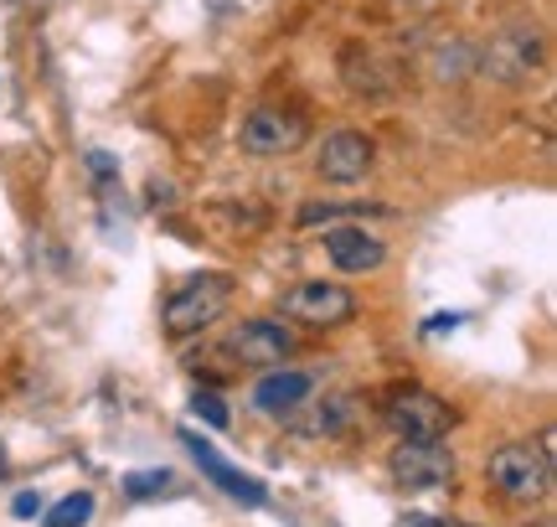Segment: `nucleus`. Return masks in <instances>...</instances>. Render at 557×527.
Masks as SVG:
<instances>
[{"mask_svg": "<svg viewBox=\"0 0 557 527\" xmlns=\"http://www.w3.org/2000/svg\"><path fill=\"white\" fill-rule=\"evenodd\" d=\"M351 414H357L351 399H331V404H299L295 414H284V425L295 434H341L351 425Z\"/></svg>", "mask_w": 557, "mask_h": 527, "instance_id": "obj_13", "label": "nucleus"}, {"mask_svg": "<svg viewBox=\"0 0 557 527\" xmlns=\"http://www.w3.org/2000/svg\"><path fill=\"white\" fill-rule=\"evenodd\" d=\"M11 512H16V517H37V512H41V497H37V491H21L16 502H11Z\"/></svg>", "mask_w": 557, "mask_h": 527, "instance_id": "obj_17", "label": "nucleus"}, {"mask_svg": "<svg viewBox=\"0 0 557 527\" xmlns=\"http://www.w3.org/2000/svg\"><path fill=\"white\" fill-rule=\"evenodd\" d=\"M94 517V491H73V497H62L58 507L47 512V527H83Z\"/></svg>", "mask_w": 557, "mask_h": 527, "instance_id": "obj_14", "label": "nucleus"}, {"mask_svg": "<svg viewBox=\"0 0 557 527\" xmlns=\"http://www.w3.org/2000/svg\"><path fill=\"white\" fill-rule=\"evenodd\" d=\"M181 445L191 450V461L201 466V476H207L212 487H222V497H233V502H243V507H263V502H269V491H263L259 476H248V470H238L233 461H222L218 445L201 440L197 429H181Z\"/></svg>", "mask_w": 557, "mask_h": 527, "instance_id": "obj_6", "label": "nucleus"}, {"mask_svg": "<svg viewBox=\"0 0 557 527\" xmlns=\"http://www.w3.org/2000/svg\"><path fill=\"white\" fill-rule=\"evenodd\" d=\"M227 352H233L243 367H274L295 352V336H289L278 321H243L238 331H233Z\"/></svg>", "mask_w": 557, "mask_h": 527, "instance_id": "obj_10", "label": "nucleus"}, {"mask_svg": "<svg viewBox=\"0 0 557 527\" xmlns=\"http://www.w3.org/2000/svg\"><path fill=\"white\" fill-rule=\"evenodd\" d=\"M537 62H542V32L537 26H511V32H496V37H491L480 68L500 83H521L527 73H537Z\"/></svg>", "mask_w": 557, "mask_h": 527, "instance_id": "obj_8", "label": "nucleus"}, {"mask_svg": "<svg viewBox=\"0 0 557 527\" xmlns=\"http://www.w3.org/2000/svg\"><path fill=\"white\" fill-rule=\"evenodd\" d=\"M387 470H393V481L403 491H438L455 481V455L438 445V440H403L393 450Z\"/></svg>", "mask_w": 557, "mask_h": 527, "instance_id": "obj_4", "label": "nucleus"}, {"mask_svg": "<svg viewBox=\"0 0 557 527\" xmlns=\"http://www.w3.org/2000/svg\"><path fill=\"white\" fill-rule=\"evenodd\" d=\"M491 487L511 502H542L553 491V450L547 445H500L491 455Z\"/></svg>", "mask_w": 557, "mask_h": 527, "instance_id": "obj_2", "label": "nucleus"}, {"mask_svg": "<svg viewBox=\"0 0 557 527\" xmlns=\"http://www.w3.org/2000/svg\"><path fill=\"white\" fill-rule=\"evenodd\" d=\"M243 150L259 156V161H274V156H289L299 140H305V114L295 109H253L243 120Z\"/></svg>", "mask_w": 557, "mask_h": 527, "instance_id": "obj_7", "label": "nucleus"}, {"mask_svg": "<svg viewBox=\"0 0 557 527\" xmlns=\"http://www.w3.org/2000/svg\"><path fill=\"white\" fill-rule=\"evenodd\" d=\"M227 301H233V274H197V280H186L176 295L165 301V310H160L165 336L186 342V336L207 331V326L227 310Z\"/></svg>", "mask_w": 557, "mask_h": 527, "instance_id": "obj_1", "label": "nucleus"}, {"mask_svg": "<svg viewBox=\"0 0 557 527\" xmlns=\"http://www.w3.org/2000/svg\"><path fill=\"white\" fill-rule=\"evenodd\" d=\"M387 425L398 429V440H444L455 429V408L429 388H398L387 399Z\"/></svg>", "mask_w": 557, "mask_h": 527, "instance_id": "obj_3", "label": "nucleus"}, {"mask_svg": "<svg viewBox=\"0 0 557 527\" xmlns=\"http://www.w3.org/2000/svg\"><path fill=\"white\" fill-rule=\"evenodd\" d=\"M449 527H465V523H449Z\"/></svg>", "mask_w": 557, "mask_h": 527, "instance_id": "obj_20", "label": "nucleus"}, {"mask_svg": "<svg viewBox=\"0 0 557 527\" xmlns=\"http://www.w3.org/2000/svg\"><path fill=\"white\" fill-rule=\"evenodd\" d=\"M191 414H197L201 425H212V429H227V425H233L227 404H222L218 393H207V388H201V393H191Z\"/></svg>", "mask_w": 557, "mask_h": 527, "instance_id": "obj_16", "label": "nucleus"}, {"mask_svg": "<svg viewBox=\"0 0 557 527\" xmlns=\"http://www.w3.org/2000/svg\"><path fill=\"white\" fill-rule=\"evenodd\" d=\"M372 161H377V145L367 140L361 130H336V135H325V145H320L315 171L325 176V182L351 186L372 171Z\"/></svg>", "mask_w": 557, "mask_h": 527, "instance_id": "obj_9", "label": "nucleus"}, {"mask_svg": "<svg viewBox=\"0 0 557 527\" xmlns=\"http://www.w3.org/2000/svg\"><path fill=\"white\" fill-rule=\"evenodd\" d=\"M325 254H331L341 274H367V269H377L387 259L382 238H372L367 228H325Z\"/></svg>", "mask_w": 557, "mask_h": 527, "instance_id": "obj_12", "label": "nucleus"}, {"mask_svg": "<svg viewBox=\"0 0 557 527\" xmlns=\"http://www.w3.org/2000/svg\"><path fill=\"white\" fill-rule=\"evenodd\" d=\"M408 527H444V523H434V517H418V523H408Z\"/></svg>", "mask_w": 557, "mask_h": 527, "instance_id": "obj_19", "label": "nucleus"}, {"mask_svg": "<svg viewBox=\"0 0 557 527\" xmlns=\"http://www.w3.org/2000/svg\"><path fill=\"white\" fill-rule=\"evenodd\" d=\"M284 316L299 326H315V331H331V326H346L357 316V301H351V290H341L331 280H305L284 295Z\"/></svg>", "mask_w": 557, "mask_h": 527, "instance_id": "obj_5", "label": "nucleus"}, {"mask_svg": "<svg viewBox=\"0 0 557 527\" xmlns=\"http://www.w3.org/2000/svg\"><path fill=\"white\" fill-rule=\"evenodd\" d=\"M171 481H176L171 470H129V476H124V491H129L135 502H145V497H160Z\"/></svg>", "mask_w": 557, "mask_h": 527, "instance_id": "obj_15", "label": "nucleus"}, {"mask_svg": "<svg viewBox=\"0 0 557 527\" xmlns=\"http://www.w3.org/2000/svg\"><path fill=\"white\" fill-rule=\"evenodd\" d=\"M310 393H315V378H310V372H299V367H278V372H263L259 378V388H253V408L284 419V414H295Z\"/></svg>", "mask_w": 557, "mask_h": 527, "instance_id": "obj_11", "label": "nucleus"}, {"mask_svg": "<svg viewBox=\"0 0 557 527\" xmlns=\"http://www.w3.org/2000/svg\"><path fill=\"white\" fill-rule=\"evenodd\" d=\"M459 321H465V316H455V310H449V316H434V321H429V331H455Z\"/></svg>", "mask_w": 557, "mask_h": 527, "instance_id": "obj_18", "label": "nucleus"}]
</instances>
